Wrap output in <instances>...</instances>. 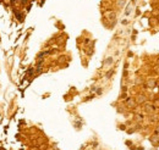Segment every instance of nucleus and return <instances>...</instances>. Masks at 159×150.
<instances>
[{"label":"nucleus","instance_id":"obj_1","mask_svg":"<svg viewBox=\"0 0 159 150\" xmlns=\"http://www.w3.org/2000/svg\"><path fill=\"white\" fill-rule=\"evenodd\" d=\"M130 11H131V5H129V6H127V9H126V15H129V14H130Z\"/></svg>","mask_w":159,"mask_h":150},{"label":"nucleus","instance_id":"obj_2","mask_svg":"<svg viewBox=\"0 0 159 150\" xmlns=\"http://www.w3.org/2000/svg\"><path fill=\"white\" fill-rule=\"evenodd\" d=\"M111 62H113V60H111V57H109V60H107V62H105V63H107V65H109V63H111Z\"/></svg>","mask_w":159,"mask_h":150}]
</instances>
